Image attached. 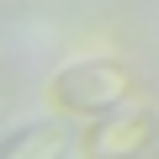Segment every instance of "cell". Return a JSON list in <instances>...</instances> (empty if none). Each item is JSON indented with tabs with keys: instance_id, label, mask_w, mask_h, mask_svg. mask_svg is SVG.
I'll list each match as a JSON object with an SVG mask.
<instances>
[{
	"instance_id": "cell-1",
	"label": "cell",
	"mask_w": 159,
	"mask_h": 159,
	"mask_svg": "<svg viewBox=\"0 0 159 159\" xmlns=\"http://www.w3.org/2000/svg\"><path fill=\"white\" fill-rule=\"evenodd\" d=\"M138 96V74L117 58H80L48 80V106L64 117H111Z\"/></svg>"
},
{
	"instance_id": "cell-2",
	"label": "cell",
	"mask_w": 159,
	"mask_h": 159,
	"mask_svg": "<svg viewBox=\"0 0 159 159\" xmlns=\"http://www.w3.org/2000/svg\"><path fill=\"white\" fill-rule=\"evenodd\" d=\"M154 133H159V117L148 106H122L111 117H96L90 133L80 138V148H85V159H138L148 154Z\"/></svg>"
},
{
	"instance_id": "cell-3",
	"label": "cell",
	"mask_w": 159,
	"mask_h": 159,
	"mask_svg": "<svg viewBox=\"0 0 159 159\" xmlns=\"http://www.w3.org/2000/svg\"><path fill=\"white\" fill-rule=\"evenodd\" d=\"M69 154V127L64 122H27L16 133H6L0 159H64Z\"/></svg>"
}]
</instances>
